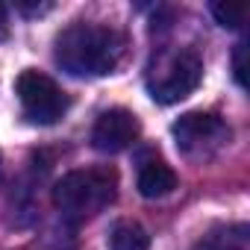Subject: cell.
Returning a JSON list of instances; mask_svg holds the SVG:
<instances>
[{
	"label": "cell",
	"instance_id": "cell-4",
	"mask_svg": "<svg viewBox=\"0 0 250 250\" xmlns=\"http://www.w3.org/2000/svg\"><path fill=\"white\" fill-rule=\"evenodd\" d=\"M174 142L177 150L188 159H212L224 145H229V127L209 112H188L174 121Z\"/></svg>",
	"mask_w": 250,
	"mask_h": 250
},
{
	"label": "cell",
	"instance_id": "cell-2",
	"mask_svg": "<svg viewBox=\"0 0 250 250\" xmlns=\"http://www.w3.org/2000/svg\"><path fill=\"white\" fill-rule=\"evenodd\" d=\"M115 186H118V177L109 168L68 171L53 186V203L65 218L85 221V218L103 212L115 200Z\"/></svg>",
	"mask_w": 250,
	"mask_h": 250
},
{
	"label": "cell",
	"instance_id": "cell-3",
	"mask_svg": "<svg viewBox=\"0 0 250 250\" xmlns=\"http://www.w3.org/2000/svg\"><path fill=\"white\" fill-rule=\"evenodd\" d=\"M203 77V59L194 47H171L159 50L147 68V88L156 103H180L186 100Z\"/></svg>",
	"mask_w": 250,
	"mask_h": 250
},
{
	"label": "cell",
	"instance_id": "cell-9",
	"mask_svg": "<svg viewBox=\"0 0 250 250\" xmlns=\"http://www.w3.org/2000/svg\"><path fill=\"white\" fill-rule=\"evenodd\" d=\"M209 250H250V235H247V227L244 224H229L218 232L209 235L206 241Z\"/></svg>",
	"mask_w": 250,
	"mask_h": 250
},
{
	"label": "cell",
	"instance_id": "cell-7",
	"mask_svg": "<svg viewBox=\"0 0 250 250\" xmlns=\"http://www.w3.org/2000/svg\"><path fill=\"white\" fill-rule=\"evenodd\" d=\"M177 188V174L168 162L162 159H145L142 168H139V191L142 197L147 200H156V197H168L171 191Z\"/></svg>",
	"mask_w": 250,
	"mask_h": 250
},
{
	"label": "cell",
	"instance_id": "cell-11",
	"mask_svg": "<svg viewBox=\"0 0 250 250\" xmlns=\"http://www.w3.org/2000/svg\"><path fill=\"white\" fill-rule=\"evenodd\" d=\"M247 44L241 42V44H235V53H232V74H235V83L244 88L247 85Z\"/></svg>",
	"mask_w": 250,
	"mask_h": 250
},
{
	"label": "cell",
	"instance_id": "cell-10",
	"mask_svg": "<svg viewBox=\"0 0 250 250\" xmlns=\"http://www.w3.org/2000/svg\"><path fill=\"white\" fill-rule=\"evenodd\" d=\"M212 15L227 30H241L247 21V3H212Z\"/></svg>",
	"mask_w": 250,
	"mask_h": 250
},
{
	"label": "cell",
	"instance_id": "cell-6",
	"mask_svg": "<svg viewBox=\"0 0 250 250\" xmlns=\"http://www.w3.org/2000/svg\"><path fill=\"white\" fill-rule=\"evenodd\" d=\"M139 133H142L139 118L130 109L115 106V109L100 112V118L94 121V127H91V145L100 153H121V150H127L130 145H136Z\"/></svg>",
	"mask_w": 250,
	"mask_h": 250
},
{
	"label": "cell",
	"instance_id": "cell-13",
	"mask_svg": "<svg viewBox=\"0 0 250 250\" xmlns=\"http://www.w3.org/2000/svg\"><path fill=\"white\" fill-rule=\"evenodd\" d=\"M9 39V15H6V6L0 3V42Z\"/></svg>",
	"mask_w": 250,
	"mask_h": 250
},
{
	"label": "cell",
	"instance_id": "cell-1",
	"mask_svg": "<svg viewBox=\"0 0 250 250\" xmlns=\"http://www.w3.org/2000/svg\"><path fill=\"white\" fill-rule=\"evenodd\" d=\"M53 56L71 77H106L127 56V36L109 24L74 21L56 36Z\"/></svg>",
	"mask_w": 250,
	"mask_h": 250
},
{
	"label": "cell",
	"instance_id": "cell-5",
	"mask_svg": "<svg viewBox=\"0 0 250 250\" xmlns=\"http://www.w3.org/2000/svg\"><path fill=\"white\" fill-rule=\"evenodd\" d=\"M15 94L21 100V109L24 115L33 121V124H56L65 118L71 100L68 94L42 71H24L18 80H15Z\"/></svg>",
	"mask_w": 250,
	"mask_h": 250
},
{
	"label": "cell",
	"instance_id": "cell-12",
	"mask_svg": "<svg viewBox=\"0 0 250 250\" xmlns=\"http://www.w3.org/2000/svg\"><path fill=\"white\" fill-rule=\"evenodd\" d=\"M15 9H18V12H24V15H44V12H50V9H53V3H27V0H18Z\"/></svg>",
	"mask_w": 250,
	"mask_h": 250
},
{
	"label": "cell",
	"instance_id": "cell-8",
	"mask_svg": "<svg viewBox=\"0 0 250 250\" xmlns=\"http://www.w3.org/2000/svg\"><path fill=\"white\" fill-rule=\"evenodd\" d=\"M150 235L136 221H118L109 229V250H147Z\"/></svg>",
	"mask_w": 250,
	"mask_h": 250
}]
</instances>
